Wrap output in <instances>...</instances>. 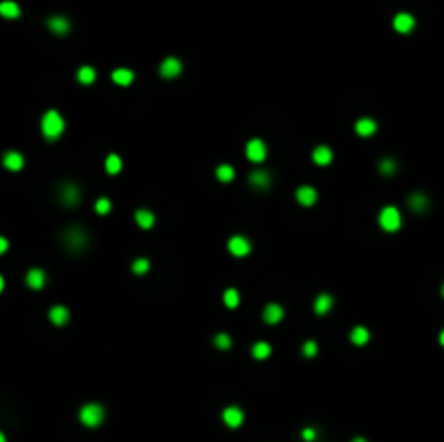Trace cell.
<instances>
[{
	"mask_svg": "<svg viewBox=\"0 0 444 442\" xmlns=\"http://www.w3.org/2000/svg\"><path fill=\"white\" fill-rule=\"evenodd\" d=\"M65 130V122L63 117L57 113V110H48L46 115L41 117V132L46 139H59Z\"/></svg>",
	"mask_w": 444,
	"mask_h": 442,
	"instance_id": "cell-1",
	"label": "cell"
},
{
	"mask_svg": "<svg viewBox=\"0 0 444 442\" xmlns=\"http://www.w3.org/2000/svg\"><path fill=\"white\" fill-rule=\"evenodd\" d=\"M80 421L87 427H98L100 423L104 421V408L100 403H87L80 410Z\"/></svg>",
	"mask_w": 444,
	"mask_h": 442,
	"instance_id": "cell-2",
	"label": "cell"
},
{
	"mask_svg": "<svg viewBox=\"0 0 444 442\" xmlns=\"http://www.w3.org/2000/svg\"><path fill=\"white\" fill-rule=\"evenodd\" d=\"M379 226H382L386 232H394V230L401 228V213L394 206H386L379 213Z\"/></svg>",
	"mask_w": 444,
	"mask_h": 442,
	"instance_id": "cell-3",
	"label": "cell"
},
{
	"mask_svg": "<svg viewBox=\"0 0 444 442\" xmlns=\"http://www.w3.org/2000/svg\"><path fill=\"white\" fill-rule=\"evenodd\" d=\"M228 250H230L232 256L243 258V256H247L251 252V243H249V238L237 234V236H232L230 241H228Z\"/></svg>",
	"mask_w": 444,
	"mask_h": 442,
	"instance_id": "cell-4",
	"label": "cell"
},
{
	"mask_svg": "<svg viewBox=\"0 0 444 442\" xmlns=\"http://www.w3.org/2000/svg\"><path fill=\"white\" fill-rule=\"evenodd\" d=\"M245 152H247V159L253 161V163H260V161L267 159V145H265V141H260V139H251L245 145Z\"/></svg>",
	"mask_w": 444,
	"mask_h": 442,
	"instance_id": "cell-5",
	"label": "cell"
},
{
	"mask_svg": "<svg viewBox=\"0 0 444 442\" xmlns=\"http://www.w3.org/2000/svg\"><path fill=\"white\" fill-rule=\"evenodd\" d=\"M59 197L65 206H78L80 202V189L76 184H63L61 191H59Z\"/></svg>",
	"mask_w": 444,
	"mask_h": 442,
	"instance_id": "cell-6",
	"label": "cell"
},
{
	"mask_svg": "<svg viewBox=\"0 0 444 442\" xmlns=\"http://www.w3.org/2000/svg\"><path fill=\"white\" fill-rule=\"evenodd\" d=\"M180 72H182V63L176 57H167L160 63V76L162 78H176Z\"/></svg>",
	"mask_w": 444,
	"mask_h": 442,
	"instance_id": "cell-7",
	"label": "cell"
},
{
	"mask_svg": "<svg viewBox=\"0 0 444 442\" xmlns=\"http://www.w3.org/2000/svg\"><path fill=\"white\" fill-rule=\"evenodd\" d=\"M87 245V234L80 228H72L67 232V247L72 252H80Z\"/></svg>",
	"mask_w": 444,
	"mask_h": 442,
	"instance_id": "cell-8",
	"label": "cell"
},
{
	"mask_svg": "<svg viewBox=\"0 0 444 442\" xmlns=\"http://www.w3.org/2000/svg\"><path fill=\"white\" fill-rule=\"evenodd\" d=\"M243 410L241 408H237V405H230V408H225L223 410V423L228 427H232V429H237V427H241L243 425Z\"/></svg>",
	"mask_w": 444,
	"mask_h": 442,
	"instance_id": "cell-9",
	"label": "cell"
},
{
	"mask_svg": "<svg viewBox=\"0 0 444 442\" xmlns=\"http://www.w3.org/2000/svg\"><path fill=\"white\" fill-rule=\"evenodd\" d=\"M282 317H284V308L279 306V303H269V306L262 310V319H265V323H269V325L279 323Z\"/></svg>",
	"mask_w": 444,
	"mask_h": 442,
	"instance_id": "cell-10",
	"label": "cell"
},
{
	"mask_svg": "<svg viewBox=\"0 0 444 442\" xmlns=\"http://www.w3.org/2000/svg\"><path fill=\"white\" fill-rule=\"evenodd\" d=\"M3 165H5V169H9V171H20L24 167V156L20 152H15V150H9L3 156Z\"/></svg>",
	"mask_w": 444,
	"mask_h": 442,
	"instance_id": "cell-11",
	"label": "cell"
},
{
	"mask_svg": "<svg viewBox=\"0 0 444 442\" xmlns=\"http://www.w3.org/2000/svg\"><path fill=\"white\" fill-rule=\"evenodd\" d=\"M48 319L52 321L57 327H63L69 321V310L65 306H52L48 312Z\"/></svg>",
	"mask_w": 444,
	"mask_h": 442,
	"instance_id": "cell-12",
	"label": "cell"
},
{
	"mask_svg": "<svg viewBox=\"0 0 444 442\" xmlns=\"http://www.w3.org/2000/svg\"><path fill=\"white\" fill-rule=\"evenodd\" d=\"M295 197H297V202H299L301 206H312V204H316V191H314L312 187H308V184H303V187L297 189Z\"/></svg>",
	"mask_w": 444,
	"mask_h": 442,
	"instance_id": "cell-13",
	"label": "cell"
},
{
	"mask_svg": "<svg viewBox=\"0 0 444 442\" xmlns=\"http://www.w3.org/2000/svg\"><path fill=\"white\" fill-rule=\"evenodd\" d=\"M356 132L360 137H373L377 132V122L375 119H370V117H362L356 124Z\"/></svg>",
	"mask_w": 444,
	"mask_h": 442,
	"instance_id": "cell-14",
	"label": "cell"
},
{
	"mask_svg": "<svg viewBox=\"0 0 444 442\" xmlns=\"http://www.w3.org/2000/svg\"><path fill=\"white\" fill-rule=\"evenodd\" d=\"M249 182H251V187L269 189V184H271V173L265 171V169H256V171L249 173Z\"/></svg>",
	"mask_w": 444,
	"mask_h": 442,
	"instance_id": "cell-15",
	"label": "cell"
},
{
	"mask_svg": "<svg viewBox=\"0 0 444 442\" xmlns=\"http://www.w3.org/2000/svg\"><path fill=\"white\" fill-rule=\"evenodd\" d=\"M392 24H394V31H399V33L405 35V33H410V31L414 29L416 22H414V17H412L410 13H399V15L394 17Z\"/></svg>",
	"mask_w": 444,
	"mask_h": 442,
	"instance_id": "cell-16",
	"label": "cell"
},
{
	"mask_svg": "<svg viewBox=\"0 0 444 442\" xmlns=\"http://www.w3.org/2000/svg\"><path fill=\"white\" fill-rule=\"evenodd\" d=\"M26 284H29L33 291L43 289V284H46V273H43L41 269H31L29 273H26Z\"/></svg>",
	"mask_w": 444,
	"mask_h": 442,
	"instance_id": "cell-17",
	"label": "cell"
},
{
	"mask_svg": "<svg viewBox=\"0 0 444 442\" xmlns=\"http://www.w3.org/2000/svg\"><path fill=\"white\" fill-rule=\"evenodd\" d=\"M332 306H334V299H332V295H328V293H321L319 297L314 299V312H316V315H325V312H330Z\"/></svg>",
	"mask_w": 444,
	"mask_h": 442,
	"instance_id": "cell-18",
	"label": "cell"
},
{
	"mask_svg": "<svg viewBox=\"0 0 444 442\" xmlns=\"http://www.w3.org/2000/svg\"><path fill=\"white\" fill-rule=\"evenodd\" d=\"M48 29L52 33H57V35H65L69 31V22L63 15H54V17H50V20H48Z\"/></svg>",
	"mask_w": 444,
	"mask_h": 442,
	"instance_id": "cell-19",
	"label": "cell"
},
{
	"mask_svg": "<svg viewBox=\"0 0 444 442\" xmlns=\"http://www.w3.org/2000/svg\"><path fill=\"white\" fill-rule=\"evenodd\" d=\"M332 159H334V154H332V150H330L328 145H319V147H316V150L312 152V161H314L316 165H330Z\"/></svg>",
	"mask_w": 444,
	"mask_h": 442,
	"instance_id": "cell-20",
	"label": "cell"
},
{
	"mask_svg": "<svg viewBox=\"0 0 444 442\" xmlns=\"http://www.w3.org/2000/svg\"><path fill=\"white\" fill-rule=\"evenodd\" d=\"M349 338H351V343L353 345H358V347H362V345H366L368 343V338H370V334H368V329L364 327V325H356L351 329V334H349Z\"/></svg>",
	"mask_w": 444,
	"mask_h": 442,
	"instance_id": "cell-21",
	"label": "cell"
},
{
	"mask_svg": "<svg viewBox=\"0 0 444 442\" xmlns=\"http://www.w3.org/2000/svg\"><path fill=\"white\" fill-rule=\"evenodd\" d=\"M132 80H134V72H132V70L122 68V70H115V72H113V82H115V85L128 87Z\"/></svg>",
	"mask_w": 444,
	"mask_h": 442,
	"instance_id": "cell-22",
	"label": "cell"
},
{
	"mask_svg": "<svg viewBox=\"0 0 444 442\" xmlns=\"http://www.w3.org/2000/svg\"><path fill=\"white\" fill-rule=\"evenodd\" d=\"M78 82L80 85H94L96 82V70L91 65H83L78 70Z\"/></svg>",
	"mask_w": 444,
	"mask_h": 442,
	"instance_id": "cell-23",
	"label": "cell"
},
{
	"mask_svg": "<svg viewBox=\"0 0 444 442\" xmlns=\"http://www.w3.org/2000/svg\"><path fill=\"white\" fill-rule=\"evenodd\" d=\"M134 221H137L139 224V228H146V230H150L152 226H154V215L150 213V210H137V213H134Z\"/></svg>",
	"mask_w": 444,
	"mask_h": 442,
	"instance_id": "cell-24",
	"label": "cell"
},
{
	"mask_svg": "<svg viewBox=\"0 0 444 442\" xmlns=\"http://www.w3.org/2000/svg\"><path fill=\"white\" fill-rule=\"evenodd\" d=\"M251 353H253V358H256V360H267V358L271 356V345L265 343V340H260V343L253 345Z\"/></svg>",
	"mask_w": 444,
	"mask_h": 442,
	"instance_id": "cell-25",
	"label": "cell"
},
{
	"mask_svg": "<svg viewBox=\"0 0 444 442\" xmlns=\"http://www.w3.org/2000/svg\"><path fill=\"white\" fill-rule=\"evenodd\" d=\"M410 208L416 210V213H423V210L429 208V200L425 195H420V193H416V195L410 197Z\"/></svg>",
	"mask_w": 444,
	"mask_h": 442,
	"instance_id": "cell-26",
	"label": "cell"
},
{
	"mask_svg": "<svg viewBox=\"0 0 444 442\" xmlns=\"http://www.w3.org/2000/svg\"><path fill=\"white\" fill-rule=\"evenodd\" d=\"M0 13L5 17H9V20H13V17H20V7L15 3H11V0H5V3L0 5Z\"/></svg>",
	"mask_w": 444,
	"mask_h": 442,
	"instance_id": "cell-27",
	"label": "cell"
},
{
	"mask_svg": "<svg viewBox=\"0 0 444 442\" xmlns=\"http://www.w3.org/2000/svg\"><path fill=\"white\" fill-rule=\"evenodd\" d=\"M106 171L111 173V176H115V173L122 171V159L117 154H108L106 156Z\"/></svg>",
	"mask_w": 444,
	"mask_h": 442,
	"instance_id": "cell-28",
	"label": "cell"
},
{
	"mask_svg": "<svg viewBox=\"0 0 444 442\" xmlns=\"http://www.w3.org/2000/svg\"><path fill=\"white\" fill-rule=\"evenodd\" d=\"M239 301H241V297H239V291H237V289H228V291L223 293V303H225V306H228L230 310L237 308Z\"/></svg>",
	"mask_w": 444,
	"mask_h": 442,
	"instance_id": "cell-29",
	"label": "cell"
},
{
	"mask_svg": "<svg viewBox=\"0 0 444 442\" xmlns=\"http://www.w3.org/2000/svg\"><path fill=\"white\" fill-rule=\"evenodd\" d=\"M217 178H219L221 182L234 180V169H232V165H219V167H217Z\"/></svg>",
	"mask_w": 444,
	"mask_h": 442,
	"instance_id": "cell-30",
	"label": "cell"
},
{
	"mask_svg": "<svg viewBox=\"0 0 444 442\" xmlns=\"http://www.w3.org/2000/svg\"><path fill=\"white\" fill-rule=\"evenodd\" d=\"M150 271V260L148 258H139V260H134L132 262V273H137V275H146Z\"/></svg>",
	"mask_w": 444,
	"mask_h": 442,
	"instance_id": "cell-31",
	"label": "cell"
},
{
	"mask_svg": "<svg viewBox=\"0 0 444 442\" xmlns=\"http://www.w3.org/2000/svg\"><path fill=\"white\" fill-rule=\"evenodd\" d=\"M394 169H396V163H394L392 159H384L382 163H379V171H382V173H386V176H390V173H394Z\"/></svg>",
	"mask_w": 444,
	"mask_h": 442,
	"instance_id": "cell-32",
	"label": "cell"
},
{
	"mask_svg": "<svg viewBox=\"0 0 444 442\" xmlns=\"http://www.w3.org/2000/svg\"><path fill=\"white\" fill-rule=\"evenodd\" d=\"M215 345L219 349H230L232 347V338L228 334H217L215 336Z\"/></svg>",
	"mask_w": 444,
	"mask_h": 442,
	"instance_id": "cell-33",
	"label": "cell"
},
{
	"mask_svg": "<svg viewBox=\"0 0 444 442\" xmlns=\"http://www.w3.org/2000/svg\"><path fill=\"white\" fill-rule=\"evenodd\" d=\"M96 210H98L100 215H106L108 210H111V200H108V197H100L96 202Z\"/></svg>",
	"mask_w": 444,
	"mask_h": 442,
	"instance_id": "cell-34",
	"label": "cell"
},
{
	"mask_svg": "<svg viewBox=\"0 0 444 442\" xmlns=\"http://www.w3.org/2000/svg\"><path fill=\"white\" fill-rule=\"evenodd\" d=\"M303 356H306V358H314V356H316V343H314V340H306V345H303Z\"/></svg>",
	"mask_w": 444,
	"mask_h": 442,
	"instance_id": "cell-35",
	"label": "cell"
},
{
	"mask_svg": "<svg viewBox=\"0 0 444 442\" xmlns=\"http://www.w3.org/2000/svg\"><path fill=\"white\" fill-rule=\"evenodd\" d=\"M314 438H316V431H314V429H310V427L303 429V440L310 442V440H314Z\"/></svg>",
	"mask_w": 444,
	"mask_h": 442,
	"instance_id": "cell-36",
	"label": "cell"
},
{
	"mask_svg": "<svg viewBox=\"0 0 444 442\" xmlns=\"http://www.w3.org/2000/svg\"><path fill=\"white\" fill-rule=\"evenodd\" d=\"M7 247H9L7 238H0V254H5V252H7Z\"/></svg>",
	"mask_w": 444,
	"mask_h": 442,
	"instance_id": "cell-37",
	"label": "cell"
},
{
	"mask_svg": "<svg viewBox=\"0 0 444 442\" xmlns=\"http://www.w3.org/2000/svg\"><path fill=\"white\" fill-rule=\"evenodd\" d=\"M440 345L444 347V329H442V334H440Z\"/></svg>",
	"mask_w": 444,
	"mask_h": 442,
	"instance_id": "cell-38",
	"label": "cell"
},
{
	"mask_svg": "<svg viewBox=\"0 0 444 442\" xmlns=\"http://www.w3.org/2000/svg\"><path fill=\"white\" fill-rule=\"evenodd\" d=\"M353 442H366L364 438H353Z\"/></svg>",
	"mask_w": 444,
	"mask_h": 442,
	"instance_id": "cell-39",
	"label": "cell"
},
{
	"mask_svg": "<svg viewBox=\"0 0 444 442\" xmlns=\"http://www.w3.org/2000/svg\"><path fill=\"white\" fill-rule=\"evenodd\" d=\"M442 295H444V286H442Z\"/></svg>",
	"mask_w": 444,
	"mask_h": 442,
	"instance_id": "cell-40",
	"label": "cell"
}]
</instances>
